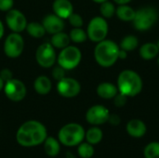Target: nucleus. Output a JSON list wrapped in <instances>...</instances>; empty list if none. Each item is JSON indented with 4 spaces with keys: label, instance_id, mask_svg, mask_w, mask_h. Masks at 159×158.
<instances>
[{
    "label": "nucleus",
    "instance_id": "1",
    "mask_svg": "<svg viewBox=\"0 0 159 158\" xmlns=\"http://www.w3.org/2000/svg\"><path fill=\"white\" fill-rule=\"evenodd\" d=\"M48 137L46 127L39 121L29 120L24 122L17 130V142L23 147H33L44 143Z\"/></svg>",
    "mask_w": 159,
    "mask_h": 158
},
{
    "label": "nucleus",
    "instance_id": "2",
    "mask_svg": "<svg viewBox=\"0 0 159 158\" xmlns=\"http://www.w3.org/2000/svg\"><path fill=\"white\" fill-rule=\"evenodd\" d=\"M119 46L109 39L98 42L94 48V59L96 62L104 68L113 66L119 60Z\"/></svg>",
    "mask_w": 159,
    "mask_h": 158
},
{
    "label": "nucleus",
    "instance_id": "3",
    "mask_svg": "<svg viewBox=\"0 0 159 158\" xmlns=\"http://www.w3.org/2000/svg\"><path fill=\"white\" fill-rule=\"evenodd\" d=\"M118 92L126 95L128 98H132L141 93L143 83L141 75L133 70L122 71L116 82Z\"/></svg>",
    "mask_w": 159,
    "mask_h": 158
},
{
    "label": "nucleus",
    "instance_id": "4",
    "mask_svg": "<svg viewBox=\"0 0 159 158\" xmlns=\"http://www.w3.org/2000/svg\"><path fill=\"white\" fill-rule=\"evenodd\" d=\"M86 131L84 128L77 123H69L64 125L58 133L59 142L65 146H76L85 139Z\"/></svg>",
    "mask_w": 159,
    "mask_h": 158
},
{
    "label": "nucleus",
    "instance_id": "5",
    "mask_svg": "<svg viewBox=\"0 0 159 158\" xmlns=\"http://www.w3.org/2000/svg\"><path fill=\"white\" fill-rule=\"evenodd\" d=\"M158 20V12L151 7H141L136 10L135 17L132 20L133 26L138 31L143 32L150 30Z\"/></svg>",
    "mask_w": 159,
    "mask_h": 158
},
{
    "label": "nucleus",
    "instance_id": "6",
    "mask_svg": "<svg viewBox=\"0 0 159 158\" xmlns=\"http://www.w3.org/2000/svg\"><path fill=\"white\" fill-rule=\"evenodd\" d=\"M82 60L81 50L75 46H67L61 49V52L57 56V62L66 71L76 68Z\"/></svg>",
    "mask_w": 159,
    "mask_h": 158
},
{
    "label": "nucleus",
    "instance_id": "7",
    "mask_svg": "<svg viewBox=\"0 0 159 158\" xmlns=\"http://www.w3.org/2000/svg\"><path fill=\"white\" fill-rule=\"evenodd\" d=\"M109 31V26L106 19L102 16H96L92 18L87 27L88 38L95 43L101 42L106 39Z\"/></svg>",
    "mask_w": 159,
    "mask_h": 158
},
{
    "label": "nucleus",
    "instance_id": "8",
    "mask_svg": "<svg viewBox=\"0 0 159 158\" xmlns=\"http://www.w3.org/2000/svg\"><path fill=\"white\" fill-rule=\"evenodd\" d=\"M4 53L10 59L20 57L24 49V39L19 33L9 34L4 41Z\"/></svg>",
    "mask_w": 159,
    "mask_h": 158
},
{
    "label": "nucleus",
    "instance_id": "9",
    "mask_svg": "<svg viewBox=\"0 0 159 158\" xmlns=\"http://www.w3.org/2000/svg\"><path fill=\"white\" fill-rule=\"evenodd\" d=\"M35 61L42 68L52 67L57 61L55 47L50 43L41 44L35 50Z\"/></svg>",
    "mask_w": 159,
    "mask_h": 158
},
{
    "label": "nucleus",
    "instance_id": "10",
    "mask_svg": "<svg viewBox=\"0 0 159 158\" xmlns=\"http://www.w3.org/2000/svg\"><path fill=\"white\" fill-rule=\"evenodd\" d=\"M3 91L9 101L15 102L22 101L27 93L25 84L21 80L17 78H12L5 82Z\"/></svg>",
    "mask_w": 159,
    "mask_h": 158
},
{
    "label": "nucleus",
    "instance_id": "11",
    "mask_svg": "<svg viewBox=\"0 0 159 158\" xmlns=\"http://www.w3.org/2000/svg\"><path fill=\"white\" fill-rule=\"evenodd\" d=\"M57 92L63 98L71 99L76 97L81 91L80 83L72 77H64L57 81Z\"/></svg>",
    "mask_w": 159,
    "mask_h": 158
},
{
    "label": "nucleus",
    "instance_id": "12",
    "mask_svg": "<svg viewBox=\"0 0 159 158\" xmlns=\"http://www.w3.org/2000/svg\"><path fill=\"white\" fill-rule=\"evenodd\" d=\"M6 23L11 32L20 34L26 29L28 21L25 15L21 11L16 8H12L7 12Z\"/></svg>",
    "mask_w": 159,
    "mask_h": 158
},
{
    "label": "nucleus",
    "instance_id": "13",
    "mask_svg": "<svg viewBox=\"0 0 159 158\" xmlns=\"http://www.w3.org/2000/svg\"><path fill=\"white\" fill-rule=\"evenodd\" d=\"M110 116L109 110L101 104L91 106L86 113V120L92 126H100L108 122Z\"/></svg>",
    "mask_w": 159,
    "mask_h": 158
},
{
    "label": "nucleus",
    "instance_id": "14",
    "mask_svg": "<svg viewBox=\"0 0 159 158\" xmlns=\"http://www.w3.org/2000/svg\"><path fill=\"white\" fill-rule=\"evenodd\" d=\"M42 24L48 34H54L59 32H62L64 29V20L60 18L54 13L48 14L44 17Z\"/></svg>",
    "mask_w": 159,
    "mask_h": 158
},
{
    "label": "nucleus",
    "instance_id": "15",
    "mask_svg": "<svg viewBox=\"0 0 159 158\" xmlns=\"http://www.w3.org/2000/svg\"><path fill=\"white\" fill-rule=\"evenodd\" d=\"M52 9L54 14L62 20H67L74 12V6L70 0H54L52 4Z\"/></svg>",
    "mask_w": 159,
    "mask_h": 158
},
{
    "label": "nucleus",
    "instance_id": "16",
    "mask_svg": "<svg viewBox=\"0 0 159 158\" xmlns=\"http://www.w3.org/2000/svg\"><path fill=\"white\" fill-rule=\"evenodd\" d=\"M127 132L133 138H142L145 135L147 128L145 123L141 119H131L126 127Z\"/></svg>",
    "mask_w": 159,
    "mask_h": 158
},
{
    "label": "nucleus",
    "instance_id": "17",
    "mask_svg": "<svg viewBox=\"0 0 159 158\" xmlns=\"http://www.w3.org/2000/svg\"><path fill=\"white\" fill-rule=\"evenodd\" d=\"M98 96L103 100H112L118 93L117 87L111 82H102L96 88Z\"/></svg>",
    "mask_w": 159,
    "mask_h": 158
},
{
    "label": "nucleus",
    "instance_id": "18",
    "mask_svg": "<svg viewBox=\"0 0 159 158\" xmlns=\"http://www.w3.org/2000/svg\"><path fill=\"white\" fill-rule=\"evenodd\" d=\"M52 82L49 77L46 75H39L34 82V89L39 95H47L51 91Z\"/></svg>",
    "mask_w": 159,
    "mask_h": 158
},
{
    "label": "nucleus",
    "instance_id": "19",
    "mask_svg": "<svg viewBox=\"0 0 159 158\" xmlns=\"http://www.w3.org/2000/svg\"><path fill=\"white\" fill-rule=\"evenodd\" d=\"M139 53L142 59L145 60V61H150L155 59L159 54V47L157 44L156 43H152V42H148L143 44L140 49H139Z\"/></svg>",
    "mask_w": 159,
    "mask_h": 158
},
{
    "label": "nucleus",
    "instance_id": "20",
    "mask_svg": "<svg viewBox=\"0 0 159 158\" xmlns=\"http://www.w3.org/2000/svg\"><path fill=\"white\" fill-rule=\"evenodd\" d=\"M135 13L136 10H134L133 7H131L128 4L118 5V7L116 8V17L123 21H132L135 17Z\"/></svg>",
    "mask_w": 159,
    "mask_h": 158
},
{
    "label": "nucleus",
    "instance_id": "21",
    "mask_svg": "<svg viewBox=\"0 0 159 158\" xmlns=\"http://www.w3.org/2000/svg\"><path fill=\"white\" fill-rule=\"evenodd\" d=\"M71 39L68 34L62 32H59L57 34H52V37L50 39V44L58 49H62L70 45Z\"/></svg>",
    "mask_w": 159,
    "mask_h": 158
},
{
    "label": "nucleus",
    "instance_id": "22",
    "mask_svg": "<svg viewBox=\"0 0 159 158\" xmlns=\"http://www.w3.org/2000/svg\"><path fill=\"white\" fill-rule=\"evenodd\" d=\"M44 150L48 156L54 157L58 156V154L61 151L59 140L53 137H47V139L44 142Z\"/></svg>",
    "mask_w": 159,
    "mask_h": 158
},
{
    "label": "nucleus",
    "instance_id": "23",
    "mask_svg": "<svg viewBox=\"0 0 159 158\" xmlns=\"http://www.w3.org/2000/svg\"><path fill=\"white\" fill-rule=\"evenodd\" d=\"M25 31L27 32V34L30 36H32L34 38H41L47 33L42 22L40 23V22H36V21L28 22Z\"/></svg>",
    "mask_w": 159,
    "mask_h": 158
},
{
    "label": "nucleus",
    "instance_id": "24",
    "mask_svg": "<svg viewBox=\"0 0 159 158\" xmlns=\"http://www.w3.org/2000/svg\"><path fill=\"white\" fill-rule=\"evenodd\" d=\"M103 137V133L102 130L98 128V126H94L92 128H90L89 129H88V131L85 134V138L87 140V142L94 145V144H98Z\"/></svg>",
    "mask_w": 159,
    "mask_h": 158
},
{
    "label": "nucleus",
    "instance_id": "25",
    "mask_svg": "<svg viewBox=\"0 0 159 158\" xmlns=\"http://www.w3.org/2000/svg\"><path fill=\"white\" fill-rule=\"evenodd\" d=\"M139 46V40L137 38V36L133 35V34H129L126 35L125 37H123V39L120 42L119 47L127 52L129 51H133L134 49H136Z\"/></svg>",
    "mask_w": 159,
    "mask_h": 158
},
{
    "label": "nucleus",
    "instance_id": "26",
    "mask_svg": "<svg viewBox=\"0 0 159 158\" xmlns=\"http://www.w3.org/2000/svg\"><path fill=\"white\" fill-rule=\"evenodd\" d=\"M100 12L102 17H103L104 19H111L113 18V16H115L116 14V6L113 2L107 0L102 4H100Z\"/></svg>",
    "mask_w": 159,
    "mask_h": 158
},
{
    "label": "nucleus",
    "instance_id": "27",
    "mask_svg": "<svg viewBox=\"0 0 159 158\" xmlns=\"http://www.w3.org/2000/svg\"><path fill=\"white\" fill-rule=\"evenodd\" d=\"M69 36H70L71 41L75 43V44L83 43L88 39L87 32L85 30H83L82 27H80V28H73L69 33Z\"/></svg>",
    "mask_w": 159,
    "mask_h": 158
},
{
    "label": "nucleus",
    "instance_id": "28",
    "mask_svg": "<svg viewBox=\"0 0 159 158\" xmlns=\"http://www.w3.org/2000/svg\"><path fill=\"white\" fill-rule=\"evenodd\" d=\"M77 153L82 158H90L94 155V147L89 142H81L78 144Z\"/></svg>",
    "mask_w": 159,
    "mask_h": 158
},
{
    "label": "nucleus",
    "instance_id": "29",
    "mask_svg": "<svg viewBox=\"0 0 159 158\" xmlns=\"http://www.w3.org/2000/svg\"><path fill=\"white\" fill-rule=\"evenodd\" d=\"M143 154L145 158H159V142H154L147 144Z\"/></svg>",
    "mask_w": 159,
    "mask_h": 158
},
{
    "label": "nucleus",
    "instance_id": "30",
    "mask_svg": "<svg viewBox=\"0 0 159 158\" xmlns=\"http://www.w3.org/2000/svg\"><path fill=\"white\" fill-rule=\"evenodd\" d=\"M67 20H68L69 23L73 26V28H80L84 24V20H83L82 16L75 12H73Z\"/></svg>",
    "mask_w": 159,
    "mask_h": 158
},
{
    "label": "nucleus",
    "instance_id": "31",
    "mask_svg": "<svg viewBox=\"0 0 159 158\" xmlns=\"http://www.w3.org/2000/svg\"><path fill=\"white\" fill-rule=\"evenodd\" d=\"M65 72H66V70L63 69L61 66H60L58 64V66H56V67L53 68L51 74H52V77L56 81H60L61 79H62V78L65 77Z\"/></svg>",
    "mask_w": 159,
    "mask_h": 158
},
{
    "label": "nucleus",
    "instance_id": "32",
    "mask_svg": "<svg viewBox=\"0 0 159 158\" xmlns=\"http://www.w3.org/2000/svg\"><path fill=\"white\" fill-rule=\"evenodd\" d=\"M113 100H114V104L116 107H123L126 105V103L128 102V97L126 95L118 92Z\"/></svg>",
    "mask_w": 159,
    "mask_h": 158
},
{
    "label": "nucleus",
    "instance_id": "33",
    "mask_svg": "<svg viewBox=\"0 0 159 158\" xmlns=\"http://www.w3.org/2000/svg\"><path fill=\"white\" fill-rule=\"evenodd\" d=\"M14 6V0H0V11L7 12L12 9Z\"/></svg>",
    "mask_w": 159,
    "mask_h": 158
},
{
    "label": "nucleus",
    "instance_id": "34",
    "mask_svg": "<svg viewBox=\"0 0 159 158\" xmlns=\"http://www.w3.org/2000/svg\"><path fill=\"white\" fill-rule=\"evenodd\" d=\"M0 77L3 79L4 82H7L10 79L13 78V74L10 69L8 68H4L0 71Z\"/></svg>",
    "mask_w": 159,
    "mask_h": 158
},
{
    "label": "nucleus",
    "instance_id": "35",
    "mask_svg": "<svg viewBox=\"0 0 159 158\" xmlns=\"http://www.w3.org/2000/svg\"><path fill=\"white\" fill-rule=\"evenodd\" d=\"M108 122L112 125V126H118L121 122V118L119 117V115H111L110 114V116H109V119H108Z\"/></svg>",
    "mask_w": 159,
    "mask_h": 158
},
{
    "label": "nucleus",
    "instance_id": "36",
    "mask_svg": "<svg viewBox=\"0 0 159 158\" xmlns=\"http://www.w3.org/2000/svg\"><path fill=\"white\" fill-rule=\"evenodd\" d=\"M127 57H128V52L120 48V50H119V59L125 60V59H127Z\"/></svg>",
    "mask_w": 159,
    "mask_h": 158
},
{
    "label": "nucleus",
    "instance_id": "37",
    "mask_svg": "<svg viewBox=\"0 0 159 158\" xmlns=\"http://www.w3.org/2000/svg\"><path fill=\"white\" fill-rule=\"evenodd\" d=\"M4 34H5V27H4V24H3L2 20H0V39L3 38Z\"/></svg>",
    "mask_w": 159,
    "mask_h": 158
},
{
    "label": "nucleus",
    "instance_id": "38",
    "mask_svg": "<svg viewBox=\"0 0 159 158\" xmlns=\"http://www.w3.org/2000/svg\"><path fill=\"white\" fill-rule=\"evenodd\" d=\"M131 0H114V2L117 5H125V4H129Z\"/></svg>",
    "mask_w": 159,
    "mask_h": 158
},
{
    "label": "nucleus",
    "instance_id": "39",
    "mask_svg": "<svg viewBox=\"0 0 159 158\" xmlns=\"http://www.w3.org/2000/svg\"><path fill=\"white\" fill-rule=\"evenodd\" d=\"M4 85H5V82L3 81V79L0 77V91H2L3 90V88H4Z\"/></svg>",
    "mask_w": 159,
    "mask_h": 158
},
{
    "label": "nucleus",
    "instance_id": "40",
    "mask_svg": "<svg viewBox=\"0 0 159 158\" xmlns=\"http://www.w3.org/2000/svg\"><path fill=\"white\" fill-rule=\"evenodd\" d=\"M94 3H97V4H102V3H103V2H105V1H107V0H92Z\"/></svg>",
    "mask_w": 159,
    "mask_h": 158
},
{
    "label": "nucleus",
    "instance_id": "41",
    "mask_svg": "<svg viewBox=\"0 0 159 158\" xmlns=\"http://www.w3.org/2000/svg\"><path fill=\"white\" fill-rule=\"evenodd\" d=\"M157 64H158V66H159V57L157 58Z\"/></svg>",
    "mask_w": 159,
    "mask_h": 158
},
{
    "label": "nucleus",
    "instance_id": "42",
    "mask_svg": "<svg viewBox=\"0 0 159 158\" xmlns=\"http://www.w3.org/2000/svg\"><path fill=\"white\" fill-rule=\"evenodd\" d=\"M157 46H158V47H159V40H158V42H157Z\"/></svg>",
    "mask_w": 159,
    "mask_h": 158
}]
</instances>
